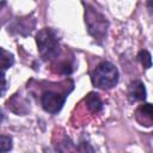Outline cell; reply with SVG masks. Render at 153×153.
<instances>
[{
  "label": "cell",
  "instance_id": "10",
  "mask_svg": "<svg viewBox=\"0 0 153 153\" xmlns=\"http://www.w3.org/2000/svg\"><path fill=\"white\" fill-rule=\"evenodd\" d=\"M12 148V137L8 135H0V153H6Z\"/></svg>",
  "mask_w": 153,
  "mask_h": 153
},
{
  "label": "cell",
  "instance_id": "6",
  "mask_svg": "<svg viewBox=\"0 0 153 153\" xmlns=\"http://www.w3.org/2000/svg\"><path fill=\"white\" fill-rule=\"evenodd\" d=\"M136 120H140L139 122H140L142 126L149 127V126L152 124L153 116H152V105H151L149 103L141 105V106L136 110Z\"/></svg>",
  "mask_w": 153,
  "mask_h": 153
},
{
  "label": "cell",
  "instance_id": "13",
  "mask_svg": "<svg viewBox=\"0 0 153 153\" xmlns=\"http://www.w3.org/2000/svg\"><path fill=\"white\" fill-rule=\"evenodd\" d=\"M4 118H5V115H4V112H2V110L0 109V123L4 121Z\"/></svg>",
  "mask_w": 153,
  "mask_h": 153
},
{
  "label": "cell",
  "instance_id": "3",
  "mask_svg": "<svg viewBox=\"0 0 153 153\" xmlns=\"http://www.w3.org/2000/svg\"><path fill=\"white\" fill-rule=\"evenodd\" d=\"M85 23H86L88 33L96 41L100 42L102 39L105 38L109 23L105 16L102 14L98 10H96L94 7L87 6L85 10Z\"/></svg>",
  "mask_w": 153,
  "mask_h": 153
},
{
  "label": "cell",
  "instance_id": "2",
  "mask_svg": "<svg viewBox=\"0 0 153 153\" xmlns=\"http://www.w3.org/2000/svg\"><path fill=\"white\" fill-rule=\"evenodd\" d=\"M92 84L102 90L112 88L118 81V71L117 68L108 61L100 62L91 74Z\"/></svg>",
  "mask_w": 153,
  "mask_h": 153
},
{
  "label": "cell",
  "instance_id": "8",
  "mask_svg": "<svg viewBox=\"0 0 153 153\" xmlns=\"http://www.w3.org/2000/svg\"><path fill=\"white\" fill-rule=\"evenodd\" d=\"M14 62V57L13 55L5 50L4 48H0V71H5L7 68H10Z\"/></svg>",
  "mask_w": 153,
  "mask_h": 153
},
{
  "label": "cell",
  "instance_id": "1",
  "mask_svg": "<svg viewBox=\"0 0 153 153\" xmlns=\"http://www.w3.org/2000/svg\"><path fill=\"white\" fill-rule=\"evenodd\" d=\"M36 43L38 47L39 55L44 61H51L60 54L57 33L50 27L42 29L37 32Z\"/></svg>",
  "mask_w": 153,
  "mask_h": 153
},
{
  "label": "cell",
  "instance_id": "7",
  "mask_svg": "<svg viewBox=\"0 0 153 153\" xmlns=\"http://www.w3.org/2000/svg\"><path fill=\"white\" fill-rule=\"evenodd\" d=\"M85 103L88 111L92 114H98L103 109V102L96 92H90L85 98Z\"/></svg>",
  "mask_w": 153,
  "mask_h": 153
},
{
  "label": "cell",
  "instance_id": "9",
  "mask_svg": "<svg viewBox=\"0 0 153 153\" xmlns=\"http://www.w3.org/2000/svg\"><path fill=\"white\" fill-rule=\"evenodd\" d=\"M137 59H139V61L141 62V65H142L146 69H148V68L152 66L151 54H149L147 50H141V51H139V54H137Z\"/></svg>",
  "mask_w": 153,
  "mask_h": 153
},
{
  "label": "cell",
  "instance_id": "4",
  "mask_svg": "<svg viewBox=\"0 0 153 153\" xmlns=\"http://www.w3.org/2000/svg\"><path fill=\"white\" fill-rule=\"evenodd\" d=\"M65 102H66V96L65 94L53 92V91L44 92L42 98H41L42 108L49 114H57L62 109Z\"/></svg>",
  "mask_w": 153,
  "mask_h": 153
},
{
  "label": "cell",
  "instance_id": "5",
  "mask_svg": "<svg viewBox=\"0 0 153 153\" xmlns=\"http://www.w3.org/2000/svg\"><path fill=\"white\" fill-rule=\"evenodd\" d=\"M127 97L131 103L139 102V100H145L146 99V88H145L143 82L140 80L131 81L128 86Z\"/></svg>",
  "mask_w": 153,
  "mask_h": 153
},
{
  "label": "cell",
  "instance_id": "12",
  "mask_svg": "<svg viewBox=\"0 0 153 153\" xmlns=\"http://www.w3.org/2000/svg\"><path fill=\"white\" fill-rule=\"evenodd\" d=\"M7 90V81H6V76L5 73L2 71H0V97H2L5 94Z\"/></svg>",
  "mask_w": 153,
  "mask_h": 153
},
{
  "label": "cell",
  "instance_id": "11",
  "mask_svg": "<svg viewBox=\"0 0 153 153\" xmlns=\"http://www.w3.org/2000/svg\"><path fill=\"white\" fill-rule=\"evenodd\" d=\"M76 153H96V151L90 142L80 141V143L76 146Z\"/></svg>",
  "mask_w": 153,
  "mask_h": 153
}]
</instances>
